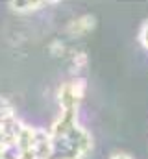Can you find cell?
Returning <instances> with one entry per match:
<instances>
[{
  "label": "cell",
  "instance_id": "2",
  "mask_svg": "<svg viewBox=\"0 0 148 159\" xmlns=\"http://www.w3.org/2000/svg\"><path fill=\"white\" fill-rule=\"evenodd\" d=\"M95 26H96V17L91 13H85V15H80V17L72 19L71 22H67L65 34L71 37H81V35L93 32Z\"/></svg>",
  "mask_w": 148,
  "mask_h": 159
},
{
  "label": "cell",
  "instance_id": "6",
  "mask_svg": "<svg viewBox=\"0 0 148 159\" xmlns=\"http://www.w3.org/2000/svg\"><path fill=\"white\" fill-rule=\"evenodd\" d=\"M7 115H17L15 107L6 96H0V117H7Z\"/></svg>",
  "mask_w": 148,
  "mask_h": 159
},
{
  "label": "cell",
  "instance_id": "5",
  "mask_svg": "<svg viewBox=\"0 0 148 159\" xmlns=\"http://www.w3.org/2000/svg\"><path fill=\"white\" fill-rule=\"evenodd\" d=\"M48 52H50L54 57H63V56L67 54V44L59 39H54L48 44Z\"/></svg>",
  "mask_w": 148,
  "mask_h": 159
},
{
  "label": "cell",
  "instance_id": "8",
  "mask_svg": "<svg viewBox=\"0 0 148 159\" xmlns=\"http://www.w3.org/2000/svg\"><path fill=\"white\" fill-rule=\"evenodd\" d=\"M109 159H133V157L128 156V154H122V152H120V154H113Z\"/></svg>",
  "mask_w": 148,
  "mask_h": 159
},
{
  "label": "cell",
  "instance_id": "1",
  "mask_svg": "<svg viewBox=\"0 0 148 159\" xmlns=\"http://www.w3.org/2000/svg\"><path fill=\"white\" fill-rule=\"evenodd\" d=\"M87 91V81L85 78H72L59 85L58 89V104L59 111L65 109H80V104L85 96Z\"/></svg>",
  "mask_w": 148,
  "mask_h": 159
},
{
  "label": "cell",
  "instance_id": "7",
  "mask_svg": "<svg viewBox=\"0 0 148 159\" xmlns=\"http://www.w3.org/2000/svg\"><path fill=\"white\" fill-rule=\"evenodd\" d=\"M139 43L145 50H148V20H145L139 28Z\"/></svg>",
  "mask_w": 148,
  "mask_h": 159
},
{
  "label": "cell",
  "instance_id": "4",
  "mask_svg": "<svg viewBox=\"0 0 148 159\" xmlns=\"http://www.w3.org/2000/svg\"><path fill=\"white\" fill-rule=\"evenodd\" d=\"M71 61H72V70H81V69H85L87 67V63H89V56H87V52H83V50H78V52H74L72 56H71Z\"/></svg>",
  "mask_w": 148,
  "mask_h": 159
},
{
  "label": "cell",
  "instance_id": "3",
  "mask_svg": "<svg viewBox=\"0 0 148 159\" xmlns=\"http://www.w3.org/2000/svg\"><path fill=\"white\" fill-rule=\"evenodd\" d=\"M50 2H44V0H37V2H7L9 9L15 11V13H21V15H28V13H34L39 11L43 7H46Z\"/></svg>",
  "mask_w": 148,
  "mask_h": 159
}]
</instances>
